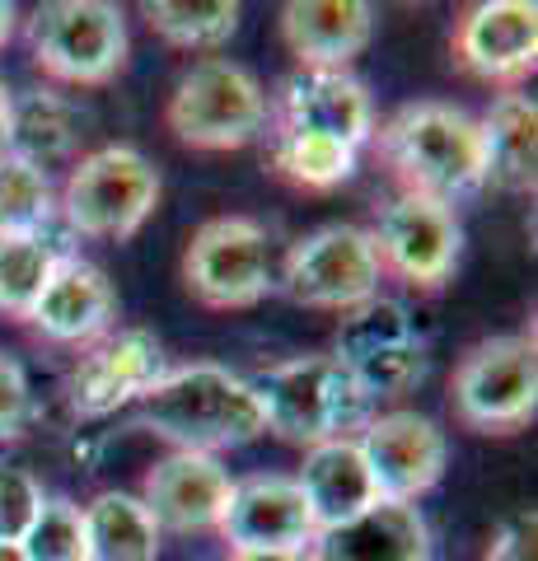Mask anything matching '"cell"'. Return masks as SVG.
Returning a JSON list of instances; mask_svg holds the SVG:
<instances>
[{
    "label": "cell",
    "mask_w": 538,
    "mask_h": 561,
    "mask_svg": "<svg viewBox=\"0 0 538 561\" xmlns=\"http://www.w3.org/2000/svg\"><path fill=\"white\" fill-rule=\"evenodd\" d=\"M141 426L187 454H216L253 445L267 421L249 379L230 375L225 365H183L164 370V379L141 398Z\"/></svg>",
    "instance_id": "cell-1"
},
{
    "label": "cell",
    "mask_w": 538,
    "mask_h": 561,
    "mask_svg": "<svg viewBox=\"0 0 538 561\" xmlns=\"http://www.w3.org/2000/svg\"><path fill=\"white\" fill-rule=\"evenodd\" d=\"M375 136H379L385 164L416 197H436L449 206L455 197H468V192L488 183L478 122L463 108H455V103H440V99L408 103Z\"/></svg>",
    "instance_id": "cell-2"
},
{
    "label": "cell",
    "mask_w": 538,
    "mask_h": 561,
    "mask_svg": "<svg viewBox=\"0 0 538 561\" xmlns=\"http://www.w3.org/2000/svg\"><path fill=\"white\" fill-rule=\"evenodd\" d=\"M249 383L257 393L267 431L305 449L352 440V431H366L375 408V398L360 389L356 375L337 356H295Z\"/></svg>",
    "instance_id": "cell-3"
},
{
    "label": "cell",
    "mask_w": 538,
    "mask_h": 561,
    "mask_svg": "<svg viewBox=\"0 0 538 561\" xmlns=\"http://www.w3.org/2000/svg\"><path fill=\"white\" fill-rule=\"evenodd\" d=\"M169 131L193 150H239L263 136L267 94L253 70L225 57L197 61L169 99Z\"/></svg>",
    "instance_id": "cell-4"
},
{
    "label": "cell",
    "mask_w": 538,
    "mask_h": 561,
    "mask_svg": "<svg viewBox=\"0 0 538 561\" xmlns=\"http://www.w3.org/2000/svg\"><path fill=\"white\" fill-rule=\"evenodd\" d=\"M160 202V173L136 146H103L71 169L61 216L84 239H131Z\"/></svg>",
    "instance_id": "cell-5"
},
{
    "label": "cell",
    "mask_w": 538,
    "mask_h": 561,
    "mask_svg": "<svg viewBox=\"0 0 538 561\" xmlns=\"http://www.w3.org/2000/svg\"><path fill=\"white\" fill-rule=\"evenodd\" d=\"M127 20L108 0H51L28 20V51L61 84H108L127 66Z\"/></svg>",
    "instance_id": "cell-6"
},
{
    "label": "cell",
    "mask_w": 538,
    "mask_h": 561,
    "mask_svg": "<svg viewBox=\"0 0 538 561\" xmlns=\"http://www.w3.org/2000/svg\"><path fill=\"white\" fill-rule=\"evenodd\" d=\"M455 412L482 435L529 426L538 412V346L529 332H501L468 346L455 370Z\"/></svg>",
    "instance_id": "cell-7"
},
{
    "label": "cell",
    "mask_w": 538,
    "mask_h": 561,
    "mask_svg": "<svg viewBox=\"0 0 538 561\" xmlns=\"http://www.w3.org/2000/svg\"><path fill=\"white\" fill-rule=\"evenodd\" d=\"M183 280L211 309H253L272 295L267 230L249 216H216L187 239Z\"/></svg>",
    "instance_id": "cell-8"
},
{
    "label": "cell",
    "mask_w": 538,
    "mask_h": 561,
    "mask_svg": "<svg viewBox=\"0 0 538 561\" xmlns=\"http://www.w3.org/2000/svg\"><path fill=\"white\" fill-rule=\"evenodd\" d=\"M379 253L370 230L356 225H323V230L305 234L300 243H290L282 286L295 305L309 309H356L375 300L379 290Z\"/></svg>",
    "instance_id": "cell-9"
},
{
    "label": "cell",
    "mask_w": 538,
    "mask_h": 561,
    "mask_svg": "<svg viewBox=\"0 0 538 561\" xmlns=\"http://www.w3.org/2000/svg\"><path fill=\"white\" fill-rule=\"evenodd\" d=\"M370 239H375L379 267L403 276L416 290L445 286L449 272H455V262H459L455 206H445L436 197H416V192H403L398 202L385 206L379 230Z\"/></svg>",
    "instance_id": "cell-10"
},
{
    "label": "cell",
    "mask_w": 538,
    "mask_h": 561,
    "mask_svg": "<svg viewBox=\"0 0 538 561\" xmlns=\"http://www.w3.org/2000/svg\"><path fill=\"white\" fill-rule=\"evenodd\" d=\"M360 459L379 486V501H403L412 505L440 482L449 445L445 431L422 412H385L370 416L360 431Z\"/></svg>",
    "instance_id": "cell-11"
},
{
    "label": "cell",
    "mask_w": 538,
    "mask_h": 561,
    "mask_svg": "<svg viewBox=\"0 0 538 561\" xmlns=\"http://www.w3.org/2000/svg\"><path fill=\"white\" fill-rule=\"evenodd\" d=\"M164 379V346L146 328H117L99 337L71 370V402L80 416H108L146 398Z\"/></svg>",
    "instance_id": "cell-12"
},
{
    "label": "cell",
    "mask_w": 538,
    "mask_h": 561,
    "mask_svg": "<svg viewBox=\"0 0 538 561\" xmlns=\"http://www.w3.org/2000/svg\"><path fill=\"white\" fill-rule=\"evenodd\" d=\"M220 534L230 542V552H309L319 529L309 519V505L295 478L272 472V478L234 482Z\"/></svg>",
    "instance_id": "cell-13"
},
{
    "label": "cell",
    "mask_w": 538,
    "mask_h": 561,
    "mask_svg": "<svg viewBox=\"0 0 538 561\" xmlns=\"http://www.w3.org/2000/svg\"><path fill=\"white\" fill-rule=\"evenodd\" d=\"M276 127L333 136L360 150L375 136V99L352 70H295L276 99Z\"/></svg>",
    "instance_id": "cell-14"
},
{
    "label": "cell",
    "mask_w": 538,
    "mask_h": 561,
    "mask_svg": "<svg viewBox=\"0 0 538 561\" xmlns=\"http://www.w3.org/2000/svg\"><path fill=\"white\" fill-rule=\"evenodd\" d=\"M230 491H234V478L220 468L216 454L173 449L169 459L150 468L141 505L169 534H202V529H220Z\"/></svg>",
    "instance_id": "cell-15"
},
{
    "label": "cell",
    "mask_w": 538,
    "mask_h": 561,
    "mask_svg": "<svg viewBox=\"0 0 538 561\" xmlns=\"http://www.w3.org/2000/svg\"><path fill=\"white\" fill-rule=\"evenodd\" d=\"M455 57L478 80H525L538 61V10L529 0H482L455 28Z\"/></svg>",
    "instance_id": "cell-16"
},
{
    "label": "cell",
    "mask_w": 538,
    "mask_h": 561,
    "mask_svg": "<svg viewBox=\"0 0 538 561\" xmlns=\"http://www.w3.org/2000/svg\"><path fill=\"white\" fill-rule=\"evenodd\" d=\"M113 319H117L113 280L76 253H66L57 262V272H51L38 305L28 313V323L47 342H61V346H94L99 337L113 332Z\"/></svg>",
    "instance_id": "cell-17"
},
{
    "label": "cell",
    "mask_w": 538,
    "mask_h": 561,
    "mask_svg": "<svg viewBox=\"0 0 538 561\" xmlns=\"http://www.w3.org/2000/svg\"><path fill=\"white\" fill-rule=\"evenodd\" d=\"M375 10L366 0H290L282 38L300 70H346L370 47Z\"/></svg>",
    "instance_id": "cell-18"
},
{
    "label": "cell",
    "mask_w": 538,
    "mask_h": 561,
    "mask_svg": "<svg viewBox=\"0 0 538 561\" xmlns=\"http://www.w3.org/2000/svg\"><path fill=\"white\" fill-rule=\"evenodd\" d=\"M305 557L309 561H431V529L416 505L379 501L366 515L314 534Z\"/></svg>",
    "instance_id": "cell-19"
},
{
    "label": "cell",
    "mask_w": 538,
    "mask_h": 561,
    "mask_svg": "<svg viewBox=\"0 0 538 561\" xmlns=\"http://www.w3.org/2000/svg\"><path fill=\"white\" fill-rule=\"evenodd\" d=\"M295 486H300L309 519H314L319 534L337 529V524L379 505V486L370 478L366 459H360L356 440H328V445L305 449V468H300V478H295Z\"/></svg>",
    "instance_id": "cell-20"
},
{
    "label": "cell",
    "mask_w": 538,
    "mask_h": 561,
    "mask_svg": "<svg viewBox=\"0 0 538 561\" xmlns=\"http://www.w3.org/2000/svg\"><path fill=\"white\" fill-rule=\"evenodd\" d=\"M482 136V173L501 192H534L538 179V108L529 94H501L488 117L478 122Z\"/></svg>",
    "instance_id": "cell-21"
},
{
    "label": "cell",
    "mask_w": 538,
    "mask_h": 561,
    "mask_svg": "<svg viewBox=\"0 0 538 561\" xmlns=\"http://www.w3.org/2000/svg\"><path fill=\"white\" fill-rule=\"evenodd\" d=\"M76 140H80V113L57 90L10 94V117H5V140H0V150L47 169V164L66 160V154L76 150Z\"/></svg>",
    "instance_id": "cell-22"
},
{
    "label": "cell",
    "mask_w": 538,
    "mask_h": 561,
    "mask_svg": "<svg viewBox=\"0 0 538 561\" xmlns=\"http://www.w3.org/2000/svg\"><path fill=\"white\" fill-rule=\"evenodd\" d=\"M84 538H90V561L160 557V524L150 519L141 496H127V491H103L84 505Z\"/></svg>",
    "instance_id": "cell-23"
},
{
    "label": "cell",
    "mask_w": 538,
    "mask_h": 561,
    "mask_svg": "<svg viewBox=\"0 0 538 561\" xmlns=\"http://www.w3.org/2000/svg\"><path fill=\"white\" fill-rule=\"evenodd\" d=\"M272 164L282 179L309 192H333L356 173V146L314 131H272Z\"/></svg>",
    "instance_id": "cell-24"
},
{
    "label": "cell",
    "mask_w": 538,
    "mask_h": 561,
    "mask_svg": "<svg viewBox=\"0 0 538 561\" xmlns=\"http://www.w3.org/2000/svg\"><path fill=\"white\" fill-rule=\"evenodd\" d=\"M61 257L66 249H57L47 234H0V313L28 319Z\"/></svg>",
    "instance_id": "cell-25"
},
{
    "label": "cell",
    "mask_w": 538,
    "mask_h": 561,
    "mask_svg": "<svg viewBox=\"0 0 538 561\" xmlns=\"http://www.w3.org/2000/svg\"><path fill=\"white\" fill-rule=\"evenodd\" d=\"M150 28L183 51H216L234 38L239 5L234 0H150Z\"/></svg>",
    "instance_id": "cell-26"
},
{
    "label": "cell",
    "mask_w": 538,
    "mask_h": 561,
    "mask_svg": "<svg viewBox=\"0 0 538 561\" xmlns=\"http://www.w3.org/2000/svg\"><path fill=\"white\" fill-rule=\"evenodd\" d=\"M412 342H416L412 313L398 305V300H385V295H375V300L346 309V319H342V328H337V351H333V356L346 365V370H356V365L385 356V351L412 346Z\"/></svg>",
    "instance_id": "cell-27"
},
{
    "label": "cell",
    "mask_w": 538,
    "mask_h": 561,
    "mask_svg": "<svg viewBox=\"0 0 538 561\" xmlns=\"http://www.w3.org/2000/svg\"><path fill=\"white\" fill-rule=\"evenodd\" d=\"M57 216V192L47 169L0 150V234H43Z\"/></svg>",
    "instance_id": "cell-28"
},
{
    "label": "cell",
    "mask_w": 538,
    "mask_h": 561,
    "mask_svg": "<svg viewBox=\"0 0 538 561\" xmlns=\"http://www.w3.org/2000/svg\"><path fill=\"white\" fill-rule=\"evenodd\" d=\"M20 552L24 561H90L84 511L71 501H43V511L28 524Z\"/></svg>",
    "instance_id": "cell-29"
},
{
    "label": "cell",
    "mask_w": 538,
    "mask_h": 561,
    "mask_svg": "<svg viewBox=\"0 0 538 561\" xmlns=\"http://www.w3.org/2000/svg\"><path fill=\"white\" fill-rule=\"evenodd\" d=\"M43 482L28 468L0 463V542H24L28 524L43 511Z\"/></svg>",
    "instance_id": "cell-30"
},
{
    "label": "cell",
    "mask_w": 538,
    "mask_h": 561,
    "mask_svg": "<svg viewBox=\"0 0 538 561\" xmlns=\"http://www.w3.org/2000/svg\"><path fill=\"white\" fill-rule=\"evenodd\" d=\"M28 421V379H24V365L0 351V440L20 435Z\"/></svg>",
    "instance_id": "cell-31"
},
{
    "label": "cell",
    "mask_w": 538,
    "mask_h": 561,
    "mask_svg": "<svg viewBox=\"0 0 538 561\" xmlns=\"http://www.w3.org/2000/svg\"><path fill=\"white\" fill-rule=\"evenodd\" d=\"M482 561H538V534H534V515H515L496 529L492 548Z\"/></svg>",
    "instance_id": "cell-32"
},
{
    "label": "cell",
    "mask_w": 538,
    "mask_h": 561,
    "mask_svg": "<svg viewBox=\"0 0 538 561\" xmlns=\"http://www.w3.org/2000/svg\"><path fill=\"white\" fill-rule=\"evenodd\" d=\"M230 561H309L305 552H230Z\"/></svg>",
    "instance_id": "cell-33"
},
{
    "label": "cell",
    "mask_w": 538,
    "mask_h": 561,
    "mask_svg": "<svg viewBox=\"0 0 538 561\" xmlns=\"http://www.w3.org/2000/svg\"><path fill=\"white\" fill-rule=\"evenodd\" d=\"M10 33H14V5L10 0H0V47L10 43Z\"/></svg>",
    "instance_id": "cell-34"
},
{
    "label": "cell",
    "mask_w": 538,
    "mask_h": 561,
    "mask_svg": "<svg viewBox=\"0 0 538 561\" xmlns=\"http://www.w3.org/2000/svg\"><path fill=\"white\" fill-rule=\"evenodd\" d=\"M5 117H10V94H5V84H0V140H5Z\"/></svg>",
    "instance_id": "cell-35"
},
{
    "label": "cell",
    "mask_w": 538,
    "mask_h": 561,
    "mask_svg": "<svg viewBox=\"0 0 538 561\" xmlns=\"http://www.w3.org/2000/svg\"><path fill=\"white\" fill-rule=\"evenodd\" d=\"M0 561H24V552H20V542H0Z\"/></svg>",
    "instance_id": "cell-36"
}]
</instances>
